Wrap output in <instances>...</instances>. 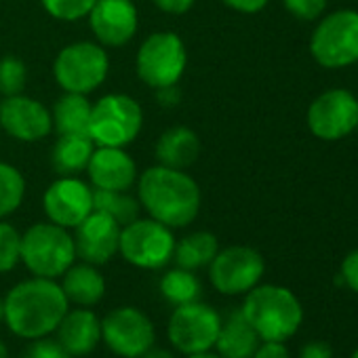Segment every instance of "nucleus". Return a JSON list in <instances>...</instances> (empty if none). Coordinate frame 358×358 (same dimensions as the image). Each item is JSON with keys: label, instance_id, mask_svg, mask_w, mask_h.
Returning a JSON list of instances; mask_svg holds the SVG:
<instances>
[{"label": "nucleus", "instance_id": "c9c22d12", "mask_svg": "<svg viewBox=\"0 0 358 358\" xmlns=\"http://www.w3.org/2000/svg\"><path fill=\"white\" fill-rule=\"evenodd\" d=\"M253 358H291V354L285 348V341H264L257 345Z\"/></svg>", "mask_w": 358, "mask_h": 358}, {"label": "nucleus", "instance_id": "6e6552de", "mask_svg": "<svg viewBox=\"0 0 358 358\" xmlns=\"http://www.w3.org/2000/svg\"><path fill=\"white\" fill-rule=\"evenodd\" d=\"M173 230L152 217H137L135 222L122 226L118 253L135 268L141 270H160L164 268L175 253Z\"/></svg>", "mask_w": 358, "mask_h": 358}, {"label": "nucleus", "instance_id": "72a5a7b5", "mask_svg": "<svg viewBox=\"0 0 358 358\" xmlns=\"http://www.w3.org/2000/svg\"><path fill=\"white\" fill-rule=\"evenodd\" d=\"M26 358H72V356L59 345V341L43 339V341H36V343L28 350Z\"/></svg>", "mask_w": 358, "mask_h": 358}, {"label": "nucleus", "instance_id": "f3484780", "mask_svg": "<svg viewBox=\"0 0 358 358\" xmlns=\"http://www.w3.org/2000/svg\"><path fill=\"white\" fill-rule=\"evenodd\" d=\"M74 247L76 257L87 264L103 266L116 253L120 245V224L101 211H93L85 222L74 228Z\"/></svg>", "mask_w": 358, "mask_h": 358}, {"label": "nucleus", "instance_id": "c03bdc74", "mask_svg": "<svg viewBox=\"0 0 358 358\" xmlns=\"http://www.w3.org/2000/svg\"><path fill=\"white\" fill-rule=\"evenodd\" d=\"M352 358H358V348L354 350V354H352Z\"/></svg>", "mask_w": 358, "mask_h": 358}, {"label": "nucleus", "instance_id": "e433bc0d", "mask_svg": "<svg viewBox=\"0 0 358 358\" xmlns=\"http://www.w3.org/2000/svg\"><path fill=\"white\" fill-rule=\"evenodd\" d=\"M222 3H224L228 9H232V11L251 15V13H259V11L270 3V0H222Z\"/></svg>", "mask_w": 358, "mask_h": 358}, {"label": "nucleus", "instance_id": "dca6fc26", "mask_svg": "<svg viewBox=\"0 0 358 358\" xmlns=\"http://www.w3.org/2000/svg\"><path fill=\"white\" fill-rule=\"evenodd\" d=\"M87 17L101 47H124L139 30V13L133 0H97Z\"/></svg>", "mask_w": 358, "mask_h": 358}, {"label": "nucleus", "instance_id": "2eb2a0df", "mask_svg": "<svg viewBox=\"0 0 358 358\" xmlns=\"http://www.w3.org/2000/svg\"><path fill=\"white\" fill-rule=\"evenodd\" d=\"M0 129L9 137L24 143H36L51 135V110L34 97L24 93L0 99Z\"/></svg>", "mask_w": 358, "mask_h": 358}, {"label": "nucleus", "instance_id": "2f4dec72", "mask_svg": "<svg viewBox=\"0 0 358 358\" xmlns=\"http://www.w3.org/2000/svg\"><path fill=\"white\" fill-rule=\"evenodd\" d=\"M282 3L285 9L301 22H312L320 17L327 7V0H282Z\"/></svg>", "mask_w": 358, "mask_h": 358}, {"label": "nucleus", "instance_id": "6ab92c4d", "mask_svg": "<svg viewBox=\"0 0 358 358\" xmlns=\"http://www.w3.org/2000/svg\"><path fill=\"white\" fill-rule=\"evenodd\" d=\"M203 143L196 131L190 127L177 124L160 133V137L154 143V156L158 164L169 166V169H179L186 171L192 166L199 156H201Z\"/></svg>", "mask_w": 358, "mask_h": 358}, {"label": "nucleus", "instance_id": "0eeeda50", "mask_svg": "<svg viewBox=\"0 0 358 358\" xmlns=\"http://www.w3.org/2000/svg\"><path fill=\"white\" fill-rule=\"evenodd\" d=\"M108 74L110 55L97 41L70 43L53 62V76L64 93L89 95L106 83Z\"/></svg>", "mask_w": 358, "mask_h": 358}, {"label": "nucleus", "instance_id": "b1692460", "mask_svg": "<svg viewBox=\"0 0 358 358\" xmlns=\"http://www.w3.org/2000/svg\"><path fill=\"white\" fill-rule=\"evenodd\" d=\"M91 106L89 95L64 93L51 110L53 129L57 135H89Z\"/></svg>", "mask_w": 358, "mask_h": 358}, {"label": "nucleus", "instance_id": "a211bd4d", "mask_svg": "<svg viewBox=\"0 0 358 358\" xmlns=\"http://www.w3.org/2000/svg\"><path fill=\"white\" fill-rule=\"evenodd\" d=\"M87 175L93 190L129 192L137 184V164L124 148L95 145V152L87 164Z\"/></svg>", "mask_w": 358, "mask_h": 358}, {"label": "nucleus", "instance_id": "f704fd0d", "mask_svg": "<svg viewBox=\"0 0 358 358\" xmlns=\"http://www.w3.org/2000/svg\"><path fill=\"white\" fill-rule=\"evenodd\" d=\"M152 3L166 15H184L196 5V0H152Z\"/></svg>", "mask_w": 358, "mask_h": 358}, {"label": "nucleus", "instance_id": "c756f323", "mask_svg": "<svg viewBox=\"0 0 358 358\" xmlns=\"http://www.w3.org/2000/svg\"><path fill=\"white\" fill-rule=\"evenodd\" d=\"M97 0H41L43 9L57 22H80L85 20Z\"/></svg>", "mask_w": 358, "mask_h": 358}, {"label": "nucleus", "instance_id": "a878e982", "mask_svg": "<svg viewBox=\"0 0 358 358\" xmlns=\"http://www.w3.org/2000/svg\"><path fill=\"white\" fill-rule=\"evenodd\" d=\"M201 293H203L201 280L192 270L177 266L164 272V276L160 278V295L175 308L190 301H199Z\"/></svg>", "mask_w": 358, "mask_h": 358}, {"label": "nucleus", "instance_id": "f257e3e1", "mask_svg": "<svg viewBox=\"0 0 358 358\" xmlns=\"http://www.w3.org/2000/svg\"><path fill=\"white\" fill-rule=\"evenodd\" d=\"M137 201L152 220L173 230L199 217L203 196L196 179L186 171L154 164L137 177Z\"/></svg>", "mask_w": 358, "mask_h": 358}, {"label": "nucleus", "instance_id": "4468645a", "mask_svg": "<svg viewBox=\"0 0 358 358\" xmlns=\"http://www.w3.org/2000/svg\"><path fill=\"white\" fill-rule=\"evenodd\" d=\"M93 186L76 177H57L43 194V209L49 222L70 230L85 222L93 211Z\"/></svg>", "mask_w": 358, "mask_h": 358}, {"label": "nucleus", "instance_id": "79ce46f5", "mask_svg": "<svg viewBox=\"0 0 358 358\" xmlns=\"http://www.w3.org/2000/svg\"><path fill=\"white\" fill-rule=\"evenodd\" d=\"M0 358H9V350H7L5 341H0Z\"/></svg>", "mask_w": 358, "mask_h": 358}, {"label": "nucleus", "instance_id": "c85d7f7f", "mask_svg": "<svg viewBox=\"0 0 358 358\" xmlns=\"http://www.w3.org/2000/svg\"><path fill=\"white\" fill-rule=\"evenodd\" d=\"M28 85V66L17 55L0 57V95L11 97L26 91Z\"/></svg>", "mask_w": 358, "mask_h": 358}, {"label": "nucleus", "instance_id": "4c0bfd02", "mask_svg": "<svg viewBox=\"0 0 358 358\" xmlns=\"http://www.w3.org/2000/svg\"><path fill=\"white\" fill-rule=\"evenodd\" d=\"M299 358H333V350L327 341H310L301 348Z\"/></svg>", "mask_w": 358, "mask_h": 358}, {"label": "nucleus", "instance_id": "cd10ccee", "mask_svg": "<svg viewBox=\"0 0 358 358\" xmlns=\"http://www.w3.org/2000/svg\"><path fill=\"white\" fill-rule=\"evenodd\" d=\"M26 199V177L9 162H0V220L13 215Z\"/></svg>", "mask_w": 358, "mask_h": 358}, {"label": "nucleus", "instance_id": "5701e85b", "mask_svg": "<svg viewBox=\"0 0 358 358\" xmlns=\"http://www.w3.org/2000/svg\"><path fill=\"white\" fill-rule=\"evenodd\" d=\"M62 289L68 297V301H74L83 308L95 306L103 293H106V280L99 274V270L93 264H72L64 274H62Z\"/></svg>", "mask_w": 358, "mask_h": 358}, {"label": "nucleus", "instance_id": "412c9836", "mask_svg": "<svg viewBox=\"0 0 358 358\" xmlns=\"http://www.w3.org/2000/svg\"><path fill=\"white\" fill-rule=\"evenodd\" d=\"M259 341H262L259 335L249 324V320L243 316V312L232 310L222 320V329H220L215 348H217L220 356H224V358H253Z\"/></svg>", "mask_w": 358, "mask_h": 358}, {"label": "nucleus", "instance_id": "a19ab883", "mask_svg": "<svg viewBox=\"0 0 358 358\" xmlns=\"http://www.w3.org/2000/svg\"><path fill=\"white\" fill-rule=\"evenodd\" d=\"M188 358H224V356H220V354H209V352H201V354H192V356H188Z\"/></svg>", "mask_w": 358, "mask_h": 358}, {"label": "nucleus", "instance_id": "4be33fe9", "mask_svg": "<svg viewBox=\"0 0 358 358\" xmlns=\"http://www.w3.org/2000/svg\"><path fill=\"white\" fill-rule=\"evenodd\" d=\"M95 152L89 135H59L51 148V166L59 177H76L87 171Z\"/></svg>", "mask_w": 358, "mask_h": 358}, {"label": "nucleus", "instance_id": "9d476101", "mask_svg": "<svg viewBox=\"0 0 358 358\" xmlns=\"http://www.w3.org/2000/svg\"><path fill=\"white\" fill-rule=\"evenodd\" d=\"M220 329L222 316L215 308L203 301H190L175 308L166 327V337L175 350L192 356L215 348Z\"/></svg>", "mask_w": 358, "mask_h": 358}, {"label": "nucleus", "instance_id": "7ed1b4c3", "mask_svg": "<svg viewBox=\"0 0 358 358\" xmlns=\"http://www.w3.org/2000/svg\"><path fill=\"white\" fill-rule=\"evenodd\" d=\"M245 295L241 312L262 341H287L301 327L303 308L287 287L257 285Z\"/></svg>", "mask_w": 358, "mask_h": 358}, {"label": "nucleus", "instance_id": "f8f14e48", "mask_svg": "<svg viewBox=\"0 0 358 358\" xmlns=\"http://www.w3.org/2000/svg\"><path fill=\"white\" fill-rule=\"evenodd\" d=\"M101 337L114 354L122 358H141L154 345L156 331L141 310L124 306L112 310L101 320Z\"/></svg>", "mask_w": 358, "mask_h": 358}, {"label": "nucleus", "instance_id": "9b49d317", "mask_svg": "<svg viewBox=\"0 0 358 358\" xmlns=\"http://www.w3.org/2000/svg\"><path fill=\"white\" fill-rule=\"evenodd\" d=\"M266 272V262L259 251L245 245H232L213 257L209 264L211 285L224 295H245L259 285Z\"/></svg>", "mask_w": 358, "mask_h": 358}, {"label": "nucleus", "instance_id": "bb28decb", "mask_svg": "<svg viewBox=\"0 0 358 358\" xmlns=\"http://www.w3.org/2000/svg\"><path fill=\"white\" fill-rule=\"evenodd\" d=\"M93 207L95 211H101L110 215L114 222H118L120 228L135 222L141 211V205L135 196H131L129 192H110V190H95Z\"/></svg>", "mask_w": 358, "mask_h": 358}, {"label": "nucleus", "instance_id": "39448f33", "mask_svg": "<svg viewBox=\"0 0 358 358\" xmlns=\"http://www.w3.org/2000/svg\"><path fill=\"white\" fill-rule=\"evenodd\" d=\"M143 127V110L139 101L127 93H108L91 106L89 137L95 145L127 148Z\"/></svg>", "mask_w": 358, "mask_h": 358}, {"label": "nucleus", "instance_id": "393cba45", "mask_svg": "<svg viewBox=\"0 0 358 358\" xmlns=\"http://www.w3.org/2000/svg\"><path fill=\"white\" fill-rule=\"evenodd\" d=\"M217 251H220L217 236L207 230H201V232H192L175 243L173 259L179 268H186V270L194 272L201 268H209V264L213 262Z\"/></svg>", "mask_w": 358, "mask_h": 358}, {"label": "nucleus", "instance_id": "ddd939ff", "mask_svg": "<svg viewBox=\"0 0 358 358\" xmlns=\"http://www.w3.org/2000/svg\"><path fill=\"white\" fill-rule=\"evenodd\" d=\"M308 127L322 141L350 135L358 127V99L343 89L324 91L308 108Z\"/></svg>", "mask_w": 358, "mask_h": 358}, {"label": "nucleus", "instance_id": "ea45409f", "mask_svg": "<svg viewBox=\"0 0 358 358\" xmlns=\"http://www.w3.org/2000/svg\"><path fill=\"white\" fill-rule=\"evenodd\" d=\"M141 358H175V356H173L169 350H164V348H154V345H152Z\"/></svg>", "mask_w": 358, "mask_h": 358}, {"label": "nucleus", "instance_id": "f03ea898", "mask_svg": "<svg viewBox=\"0 0 358 358\" xmlns=\"http://www.w3.org/2000/svg\"><path fill=\"white\" fill-rule=\"evenodd\" d=\"M68 297L53 278L34 276L15 285L5 297V322L24 339H43L68 312Z\"/></svg>", "mask_w": 358, "mask_h": 358}, {"label": "nucleus", "instance_id": "58836bf2", "mask_svg": "<svg viewBox=\"0 0 358 358\" xmlns=\"http://www.w3.org/2000/svg\"><path fill=\"white\" fill-rule=\"evenodd\" d=\"M156 95H158L160 106H164V108H175V106L179 103V99H182V93H179L177 85H175V87L158 89V91H156Z\"/></svg>", "mask_w": 358, "mask_h": 358}, {"label": "nucleus", "instance_id": "20e7f679", "mask_svg": "<svg viewBox=\"0 0 358 358\" xmlns=\"http://www.w3.org/2000/svg\"><path fill=\"white\" fill-rule=\"evenodd\" d=\"M188 66V49L182 36L162 30L145 36V41L137 49L135 70L139 80L158 91L164 87H175L186 74Z\"/></svg>", "mask_w": 358, "mask_h": 358}, {"label": "nucleus", "instance_id": "37998d69", "mask_svg": "<svg viewBox=\"0 0 358 358\" xmlns=\"http://www.w3.org/2000/svg\"><path fill=\"white\" fill-rule=\"evenodd\" d=\"M5 320V299H0V322Z\"/></svg>", "mask_w": 358, "mask_h": 358}, {"label": "nucleus", "instance_id": "7c9ffc66", "mask_svg": "<svg viewBox=\"0 0 358 358\" xmlns=\"http://www.w3.org/2000/svg\"><path fill=\"white\" fill-rule=\"evenodd\" d=\"M22 259V234L0 220V274L11 272Z\"/></svg>", "mask_w": 358, "mask_h": 358}, {"label": "nucleus", "instance_id": "423d86ee", "mask_svg": "<svg viewBox=\"0 0 358 358\" xmlns=\"http://www.w3.org/2000/svg\"><path fill=\"white\" fill-rule=\"evenodd\" d=\"M74 259V236L53 222L34 224L22 234V262L34 276L57 278Z\"/></svg>", "mask_w": 358, "mask_h": 358}, {"label": "nucleus", "instance_id": "473e14b6", "mask_svg": "<svg viewBox=\"0 0 358 358\" xmlns=\"http://www.w3.org/2000/svg\"><path fill=\"white\" fill-rule=\"evenodd\" d=\"M337 285H345L354 293H358V249L348 253L341 262V270L337 276Z\"/></svg>", "mask_w": 358, "mask_h": 358}, {"label": "nucleus", "instance_id": "aec40b11", "mask_svg": "<svg viewBox=\"0 0 358 358\" xmlns=\"http://www.w3.org/2000/svg\"><path fill=\"white\" fill-rule=\"evenodd\" d=\"M59 345L70 356H85L93 352L101 339V320L87 308L66 312L57 324Z\"/></svg>", "mask_w": 358, "mask_h": 358}, {"label": "nucleus", "instance_id": "1a4fd4ad", "mask_svg": "<svg viewBox=\"0 0 358 358\" xmlns=\"http://www.w3.org/2000/svg\"><path fill=\"white\" fill-rule=\"evenodd\" d=\"M312 57L324 68H345L358 62V13L335 11L327 15L310 38Z\"/></svg>", "mask_w": 358, "mask_h": 358}]
</instances>
